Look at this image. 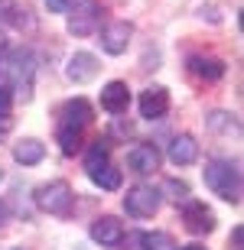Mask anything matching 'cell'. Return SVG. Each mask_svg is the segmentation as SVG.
Returning <instances> with one entry per match:
<instances>
[{
  "instance_id": "cb8c5ba5",
  "label": "cell",
  "mask_w": 244,
  "mask_h": 250,
  "mask_svg": "<svg viewBox=\"0 0 244 250\" xmlns=\"http://www.w3.org/2000/svg\"><path fill=\"white\" fill-rule=\"evenodd\" d=\"M241 241H244V228L238 224L235 231H231V244H235V250H241Z\"/></svg>"
},
{
  "instance_id": "8fae6325",
  "label": "cell",
  "mask_w": 244,
  "mask_h": 250,
  "mask_svg": "<svg viewBox=\"0 0 244 250\" xmlns=\"http://www.w3.org/2000/svg\"><path fill=\"white\" fill-rule=\"evenodd\" d=\"M124 237V224L114 218V214H101L98 221L91 224V241H98L101 247H117Z\"/></svg>"
},
{
  "instance_id": "e0dca14e",
  "label": "cell",
  "mask_w": 244,
  "mask_h": 250,
  "mask_svg": "<svg viewBox=\"0 0 244 250\" xmlns=\"http://www.w3.org/2000/svg\"><path fill=\"white\" fill-rule=\"evenodd\" d=\"M91 182L98 188H108V192H114V188H121V169H114L111 163L104 169H98V172H91Z\"/></svg>"
},
{
  "instance_id": "9c48e42d",
  "label": "cell",
  "mask_w": 244,
  "mask_h": 250,
  "mask_svg": "<svg viewBox=\"0 0 244 250\" xmlns=\"http://www.w3.org/2000/svg\"><path fill=\"white\" fill-rule=\"evenodd\" d=\"M140 117H147V121H160L163 114L169 111V91L166 88H160V84H153V88H147V91L140 94Z\"/></svg>"
},
{
  "instance_id": "3957f363",
  "label": "cell",
  "mask_w": 244,
  "mask_h": 250,
  "mask_svg": "<svg viewBox=\"0 0 244 250\" xmlns=\"http://www.w3.org/2000/svg\"><path fill=\"white\" fill-rule=\"evenodd\" d=\"M124 211L131 214V218H153V214L160 211V188L147 186V182L127 188V195H124Z\"/></svg>"
},
{
  "instance_id": "277c9868",
  "label": "cell",
  "mask_w": 244,
  "mask_h": 250,
  "mask_svg": "<svg viewBox=\"0 0 244 250\" xmlns=\"http://www.w3.org/2000/svg\"><path fill=\"white\" fill-rule=\"evenodd\" d=\"M101 3L98 0H75V7L68 13V33L72 36H91L101 23Z\"/></svg>"
},
{
  "instance_id": "83f0119b",
  "label": "cell",
  "mask_w": 244,
  "mask_h": 250,
  "mask_svg": "<svg viewBox=\"0 0 244 250\" xmlns=\"http://www.w3.org/2000/svg\"><path fill=\"white\" fill-rule=\"evenodd\" d=\"M0 179H3V169H0Z\"/></svg>"
},
{
  "instance_id": "603a6c76",
  "label": "cell",
  "mask_w": 244,
  "mask_h": 250,
  "mask_svg": "<svg viewBox=\"0 0 244 250\" xmlns=\"http://www.w3.org/2000/svg\"><path fill=\"white\" fill-rule=\"evenodd\" d=\"M10 104H13V91H10L7 84H0V114H7Z\"/></svg>"
},
{
  "instance_id": "484cf974",
  "label": "cell",
  "mask_w": 244,
  "mask_h": 250,
  "mask_svg": "<svg viewBox=\"0 0 244 250\" xmlns=\"http://www.w3.org/2000/svg\"><path fill=\"white\" fill-rule=\"evenodd\" d=\"M7 218H10V208L7 202H0V224H7Z\"/></svg>"
},
{
  "instance_id": "2e32d148",
  "label": "cell",
  "mask_w": 244,
  "mask_h": 250,
  "mask_svg": "<svg viewBox=\"0 0 244 250\" xmlns=\"http://www.w3.org/2000/svg\"><path fill=\"white\" fill-rule=\"evenodd\" d=\"M108 156H111V143H108V140H94L91 146H88V153H85V169H88V176L108 166Z\"/></svg>"
},
{
  "instance_id": "8992f818",
  "label": "cell",
  "mask_w": 244,
  "mask_h": 250,
  "mask_svg": "<svg viewBox=\"0 0 244 250\" xmlns=\"http://www.w3.org/2000/svg\"><path fill=\"white\" fill-rule=\"evenodd\" d=\"M182 221H186V231L192 234L215 231V214H212V208H205V202H186L182 205Z\"/></svg>"
},
{
  "instance_id": "9a60e30c",
  "label": "cell",
  "mask_w": 244,
  "mask_h": 250,
  "mask_svg": "<svg viewBox=\"0 0 244 250\" xmlns=\"http://www.w3.org/2000/svg\"><path fill=\"white\" fill-rule=\"evenodd\" d=\"M43 156H46V146H43L36 137H26L13 146V159L23 163V166H36V163H43Z\"/></svg>"
},
{
  "instance_id": "ffe728a7",
  "label": "cell",
  "mask_w": 244,
  "mask_h": 250,
  "mask_svg": "<svg viewBox=\"0 0 244 250\" xmlns=\"http://www.w3.org/2000/svg\"><path fill=\"white\" fill-rule=\"evenodd\" d=\"M166 192H173V195H169V198H173V202H182V205H186L189 202V186H186V182H176V179H169V182H166Z\"/></svg>"
},
{
  "instance_id": "4316f807",
  "label": "cell",
  "mask_w": 244,
  "mask_h": 250,
  "mask_svg": "<svg viewBox=\"0 0 244 250\" xmlns=\"http://www.w3.org/2000/svg\"><path fill=\"white\" fill-rule=\"evenodd\" d=\"M179 250H205L202 244H186V247H179Z\"/></svg>"
},
{
  "instance_id": "30bf717a",
  "label": "cell",
  "mask_w": 244,
  "mask_h": 250,
  "mask_svg": "<svg viewBox=\"0 0 244 250\" xmlns=\"http://www.w3.org/2000/svg\"><path fill=\"white\" fill-rule=\"evenodd\" d=\"M166 156L173 166H192L199 159V143L196 137H189V133H179V137L169 140V149H166Z\"/></svg>"
},
{
  "instance_id": "5b68a950",
  "label": "cell",
  "mask_w": 244,
  "mask_h": 250,
  "mask_svg": "<svg viewBox=\"0 0 244 250\" xmlns=\"http://www.w3.org/2000/svg\"><path fill=\"white\" fill-rule=\"evenodd\" d=\"M131 36H133V23L114 20V23H108V26L101 29V49L108 56H121V52H127V46H131Z\"/></svg>"
},
{
  "instance_id": "4fadbf2b",
  "label": "cell",
  "mask_w": 244,
  "mask_h": 250,
  "mask_svg": "<svg viewBox=\"0 0 244 250\" xmlns=\"http://www.w3.org/2000/svg\"><path fill=\"white\" fill-rule=\"evenodd\" d=\"M66 75H68L75 84L91 82L94 75H98V59H94L91 52H75V56L68 59V65H66Z\"/></svg>"
},
{
  "instance_id": "ba28073f",
  "label": "cell",
  "mask_w": 244,
  "mask_h": 250,
  "mask_svg": "<svg viewBox=\"0 0 244 250\" xmlns=\"http://www.w3.org/2000/svg\"><path fill=\"white\" fill-rule=\"evenodd\" d=\"M59 127H72V130H85L88 124H91L94 111H91V104L85 101V98H72V101L62 104V111H59Z\"/></svg>"
},
{
  "instance_id": "52a82bcc",
  "label": "cell",
  "mask_w": 244,
  "mask_h": 250,
  "mask_svg": "<svg viewBox=\"0 0 244 250\" xmlns=\"http://www.w3.org/2000/svg\"><path fill=\"white\" fill-rule=\"evenodd\" d=\"M127 166H131V172H137V176H150V172L160 169V149L153 146V143H137V146L127 153Z\"/></svg>"
},
{
  "instance_id": "7c38bea8",
  "label": "cell",
  "mask_w": 244,
  "mask_h": 250,
  "mask_svg": "<svg viewBox=\"0 0 244 250\" xmlns=\"http://www.w3.org/2000/svg\"><path fill=\"white\" fill-rule=\"evenodd\" d=\"M131 104V88L127 82H108L101 88V107L108 114H124Z\"/></svg>"
},
{
  "instance_id": "5bb4252c",
  "label": "cell",
  "mask_w": 244,
  "mask_h": 250,
  "mask_svg": "<svg viewBox=\"0 0 244 250\" xmlns=\"http://www.w3.org/2000/svg\"><path fill=\"white\" fill-rule=\"evenodd\" d=\"M189 72L199 75V78H208V82H218L225 75V62L215 56H189Z\"/></svg>"
},
{
  "instance_id": "7a4b0ae2",
  "label": "cell",
  "mask_w": 244,
  "mask_h": 250,
  "mask_svg": "<svg viewBox=\"0 0 244 250\" xmlns=\"http://www.w3.org/2000/svg\"><path fill=\"white\" fill-rule=\"evenodd\" d=\"M36 205L49 214H68L72 205H75V195H72V186L66 179H56V182H46V186L36 188Z\"/></svg>"
},
{
  "instance_id": "7402d4cb",
  "label": "cell",
  "mask_w": 244,
  "mask_h": 250,
  "mask_svg": "<svg viewBox=\"0 0 244 250\" xmlns=\"http://www.w3.org/2000/svg\"><path fill=\"white\" fill-rule=\"evenodd\" d=\"M46 7L52 13H68V10L75 7V0H46Z\"/></svg>"
},
{
  "instance_id": "6da1fadb",
  "label": "cell",
  "mask_w": 244,
  "mask_h": 250,
  "mask_svg": "<svg viewBox=\"0 0 244 250\" xmlns=\"http://www.w3.org/2000/svg\"><path fill=\"white\" fill-rule=\"evenodd\" d=\"M205 186L222 198V202L238 205L241 202V169L235 159H212L205 166Z\"/></svg>"
},
{
  "instance_id": "44dd1931",
  "label": "cell",
  "mask_w": 244,
  "mask_h": 250,
  "mask_svg": "<svg viewBox=\"0 0 244 250\" xmlns=\"http://www.w3.org/2000/svg\"><path fill=\"white\" fill-rule=\"evenodd\" d=\"M121 250H143V231H131L127 237H121Z\"/></svg>"
},
{
  "instance_id": "d6986e66",
  "label": "cell",
  "mask_w": 244,
  "mask_h": 250,
  "mask_svg": "<svg viewBox=\"0 0 244 250\" xmlns=\"http://www.w3.org/2000/svg\"><path fill=\"white\" fill-rule=\"evenodd\" d=\"M143 250H173V237L166 231H153V234L143 231Z\"/></svg>"
},
{
  "instance_id": "ac0fdd59",
  "label": "cell",
  "mask_w": 244,
  "mask_h": 250,
  "mask_svg": "<svg viewBox=\"0 0 244 250\" xmlns=\"http://www.w3.org/2000/svg\"><path fill=\"white\" fill-rule=\"evenodd\" d=\"M59 149L66 156H75L82 149V130H72V127H59Z\"/></svg>"
},
{
  "instance_id": "f1b7e54d",
  "label": "cell",
  "mask_w": 244,
  "mask_h": 250,
  "mask_svg": "<svg viewBox=\"0 0 244 250\" xmlns=\"http://www.w3.org/2000/svg\"><path fill=\"white\" fill-rule=\"evenodd\" d=\"M17 250H23V247H17Z\"/></svg>"
},
{
  "instance_id": "d4e9b609",
  "label": "cell",
  "mask_w": 244,
  "mask_h": 250,
  "mask_svg": "<svg viewBox=\"0 0 244 250\" xmlns=\"http://www.w3.org/2000/svg\"><path fill=\"white\" fill-rule=\"evenodd\" d=\"M10 130H13V121H10L7 114H0V137H7Z\"/></svg>"
}]
</instances>
